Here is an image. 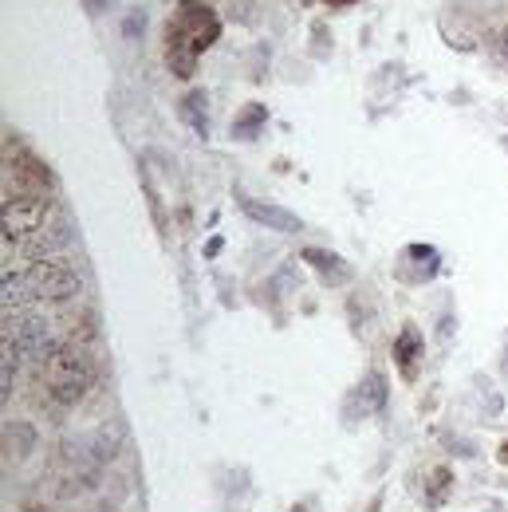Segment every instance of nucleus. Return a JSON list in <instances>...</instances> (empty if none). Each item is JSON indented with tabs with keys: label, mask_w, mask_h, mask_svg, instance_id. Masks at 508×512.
<instances>
[{
	"label": "nucleus",
	"mask_w": 508,
	"mask_h": 512,
	"mask_svg": "<svg viewBox=\"0 0 508 512\" xmlns=\"http://www.w3.org/2000/svg\"><path fill=\"white\" fill-rule=\"evenodd\" d=\"M83 280L75 268H67L64 260L44 256V260H28L24 268H8L4 272V308L16 312L24 304H60L79 296Z\"/></svg>",
	"instance_id": "nucleus-1"
},
{
	"label": "nucleus",
	"mask_w": 508,
	"mask_h": 512,
	"mask_svg": "<svg viewBox=\"0 0 508 512\" xmlns=\"http://www.w3.org/2000/svg\"><path fill=\"white\" fill-rule=\"evenodd\" d=\"M308 256V260H312V264H319V268H323V272H327V268H331V272H335V276H339V280H343V276H347V264H339V260H335V256L331 253H319V249H312V253H304Z\"/></svg>",
	"instance_id": "nucleus-8"
},
{
	"label": "nucleus",
	"mask_w": 508,
	"mask_h": 512,
	"mask_svg": "<svg viewBox=\"0 0 508 512\" xmlns=\"http://www.w3.org/2000/svg\"><path fill=\"white\" fill-rule=\"evenodd\" d=\"M44 375H48V394L60 402V406H75L87 398V390L95 383V371H91V359L79 343H60L52 351V359L44 363Z\"/></svg>",
	"instance_id": "nucleus-3"
},
{
	"label": "nucleus",
	"mask_w": 508,
	"mask_h": 512,
	"mask_svg": "<svg viewBox=\"0 0 508 512\" xmlns=\"http://www.w3.org/2000/svg\"><path fill=\"white\" fill-rule=\"evenodd\" d=\"M56 205L48 193H20V197H8L4 201V213H0V225H4V245L16 249L24 241H32L36 233H44L52 221H56Z\"/></svg>",
	"instance_id": "nucleus-4"
},
{
	"label": "nucleus",
	"mask_w": 508,
	"mask_h": 512,
	"mask_svg": "<svg viewBox=\"0 0 508 512\" xmlns=\"http://www.w3.org/2000/svg\"><path fill=\"white\" fill-rule=\"evenodd\" d=\"M327 4H351V0H327Z\"/></svg>",
	"instance_id": "nucleus-9"
},
{
	"label": "nucleus",
	"mask_w": 508,
	"mask_h": 512,
	"mask_svg": "<svg viewBox=\"0 0 508 512\" xmlns=\"http://www.w3.org/2000/svg\"><path fill=\"white\" fill-rule=\"evenodd\" d=\"M4 343L8 347H16V355L20 359H36V363H48L52 359V351L60 347L56 339H52V327L48 320H40V316H32V312H8L4 316Z\"/></svg>",
	"instance_id": "nucleus-5"
},
{
	"label": "nucleus",
	"mask_w": 508,
	"mask_h": 512,
	"mask_svg": "<svg viewBox=\"0 0 508 512\" xmlns=\"http://www.w3.org/2000/svg\"><path fill=\"white\" fill-rule=\"evenodd\" d=\"M241 209L253 217L256 225H268V229H276V233H300V229H304V221H300L296 213H288V209H280V205H268V201H256V197H241Z\"/></svg>",
	"instance_id": "nucleus-6"
},
{
	"label": "nucleus",
	"mask_w": 508,
	"mask_h": 512,
	"mask_svg": "<svg viewBox=\"0 0 508 512\" xmlns=\"http://www.w3.org/2000/svg\"><path fill=\"white\" fill-rule=\"evenodd\" d=\"M213 36H217V20H213V12L201 8L197 0H182V12H178V20H174V28H170V44H166V56H170L174 71H178V75H190L193 56H197L201 48H209Z\"/></svg>",
	"instance_id": "nucleus-2"
},
{
	"label": "nucleus",
	"mask_w": 508,
	"mask_h": 512,
	"mask_svg": "<svg viewBox=\"0 0 508 512\" xmlns=\"http://www.w3.org/2000/svg\"><path fill=\"white\" fill-rule=\"evenodd\" d=\"M182 111H186V119L193 123V130H197V134H205V95H190Z\"/></svg>",
	"instance_id": "nucleus-7"
},
{
	"label": "nucleus",
	"mask_w": 508,
	"mask_h": 512,
	"mask_svg": "<svg viewBox=\"0 0 508 512\" xmlns=\"http://www.w3.org/2000/svg\"><path fill=\"white\" fill-rule=\"evenodd\" d=\"M28 512H52V509H28Z\"/></svg>",
	"instance_id": "nucleus-10"
}]
</instances>
